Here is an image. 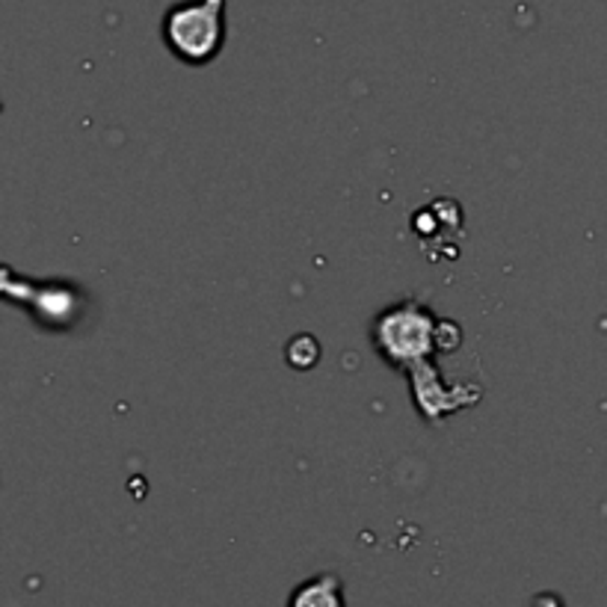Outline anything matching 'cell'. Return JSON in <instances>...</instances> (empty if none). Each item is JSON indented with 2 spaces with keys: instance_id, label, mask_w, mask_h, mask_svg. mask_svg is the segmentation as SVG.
<instances>
[{
  "instance_id": "obj_1",
  "label": "cell",
  "mask_w": 607,
  "mask_h": 607,
  "mask_svg": "<svg viewBox=\"0 0 607 607\" xmlns=\"http://www.w3.org/2000/svg\"><path fill=\"white\" fill-rule=\"evenodd\" d=\"M164 42L187 66H205L226 42V0H181L164 15Z\"/></svg>"
},
{
  "instance_id": "obj_2",
  "label": "cell",
  "mask_w": 607,
  "mask_h": 607,
  "mask_svg": "<svg viewBox=\"0 0 607 607\" xmlns=\"http://www.w3.org/2000/svg\"><path fill=\"white\" fill-rule=\"evenodd\" d=\"M436 321H432L430 308H424L418 303H401L392 305L389 312L380 314L376 321V347L380 353H385L392 362L412 364L427 362V356L436 347Z\"/></svg>"
},
{
  "instance_id": "obj_3",
  "label": "cell",
  "mask_w": 607,
  "mask_h": 607,
  "mask_svg": "<svg viewBox=\"0 0 607 607\" xmlns=\"http://www.w3.org/2000/svg\"><path fill=\"white\" fill-rule=\"evenodd\" d=\"M288 607H347L341 578L335 572L312 575L303 584H296L288 598Z\"/></svg>"
},
{
  "instance_id": "obj_4",
  "label": "cell",
  "mask_w": 607,
  "mask_h": 607,
  "mask_svg": "<svg viewBox=\"0 0 607 607\" xmlns=\"http://www.w3.org/2000/svg\"><path fill=\"white\" fill-rule=\"evenodd\" d=\"M288 362L294 364L296 371H305V368H314V362L321 359V344L314 341L312 335H296L288 341Z\"/></svg>"
},
{
  "instance_id": "obj_5",
  "label": "cell",
  "mask_w": 607,
  "mask_h": 607,
  "mask_svg": "<svg viewBox=\"0 0 607 607\" xmlns=\"http://www.w3.org/2000/svg\"><path fill=\"white\" fill-rule=\"evenodd\" d=\"M533 607H563V602H560V596H554V593H539V596L533 598Z\"/></svg>"
}]
</instances>
